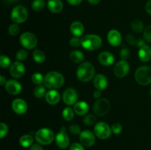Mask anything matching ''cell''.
Instances as JSON below:
<instances>
[{"label": "cell", "mask_w": 151, "mask_h": 150, "mask_svg": "<svg viewBox=\"0 0 151 150\" xmlns=\"http://www.w3.org/2000/svg\"><path fill=\"white\" fill-rule=\"evenodd\" d=\"M45 7L44 0H34L32 3V8L34 11H41Z\"/></svg>", "instance_id": "cell-29"}, {"label": "cell", "mask_w": 151, "mask_h": 150, "mask_svg": "<svg viewBox=\"0 0 151 150\" xmlns=\"http://www.w3.org/2000/svg\"><path fill=\"white\" fill-rule=\"evenodd\" d=\"M28 52L25 49H20L17 51L16 54V58L19 61H22L27 58Z\"/></svg>", "instance_id": "cell-35"}, {"label": "cell", "mask_w": 151, "mask_h": 150, "mask_svg": "<svg viewBox=\"0 0 151 150\" xmlns=\"http://www.w3.org/2000/svg\"><path fill=\"white\" fill-rule=\"evenodd\" d=\"M130 55V51L127 48H123L120 51V57L122 58V60H125L128 58Z\"/></svg>", "instance_id": "cell-42"}, {"label": "cell", "mask_w": 151, "mask_h": 150, "mask_svg": "<svg viewBox=\"0 0 151 150\" xmlns=\"http://www.w3.org/2000/svg\"><path fill=\"white\" fill-rule=\"evenodd\" d=\"M10 65V59L6 55L0 56V66L2 68H7Z\"/></svg>", "instance_id": "cell-36"}, {"label": "cell", "mask_w": 151, "mask_h": 150, "mask_svg": "<svg viewBox=\"0 0 151 150\" xmlns=\"http://www.w3.org/2000/svg\"><path fill=\"white\" fill-rule=\"evenodd\" d=\"M150 96H151V88H150Z\"/></svg>", "instance_id": "cell-52"}, {"label": "cell", "mask_w": 151, "mask_h": 150, "mask_svg": "<svg viewBox=\"0 0 151 150\" xmlns=\"http://www.w3.org/2000/svg\"><path fill=\"white\" fill-rule=\"evenodd\" d=\"M138 56L139 59L143 63L148 62L151 59V47L146 44L140 47Z\"/></svg>", "instance_id": "cell-21"}, {"label": "cell", "mask_w": 151, "mask_h": 150, "mask_svg": "<svg viewBox=\"0 0 151 150\" xmlns=\"http://www.w3.org/2000/svg\"><path fill=\"white\" fill-rule=\"evenodd\" d=\"M88 1L91 5H96V4H97L100 2V0H88Z\"/></svg>", "instance_id": "cell-50"}, {"label": "cell", "mask_w": 151, "mask_h": 150, "mask_svg": "<svg viewBox=\"0 0 151 150\" xmlns=\"http://www.w3.org/2000/svg\"><path fill=\"white\" fill-rule=\"evenodd\" d=\"M82 44L81 46L85 49L88 51H93L100 48L102 46V38L99 35L91 34V35H87L83 37L81 39Z\"/></svg>", "instance_id": "cell-3"}, {"label": "cell", "mask_w": 151, "mask_h": 150, "mask_svg": "<svg viewBox=\"0 0 151 150\" xmlns=\"http://www.w3.org/2000/svg\"><path fill=\"white\" fill-rule=\"evenodd\" d=\"M60 94L56 90L52 89L49 91L45 95V99L48 104L51 105H55L60 101Z\"/></svg>", "instance_id": "cell-20"}, {"label": "cell", "mask_w": 151, "mask_h": 150, "mask_svg": "<svg viewBox=\"0 0 151 150\" xmlns=\"http://www.w3.org/2000/svg\"><path fill=\"white\" fill-rule=\"evenodd\" d=\"M98 60L103 66H110L114 62V56L109 51H103L98 55Z\"/></svg>", "instance_id": "cell-18"}, {"label": "cell", "mask_w": 151, "mask_h": 150, "mask_svg": "<svg viewBox=\"0 0 151 150\" xmlns=\"http://www.w3.org/2000/svg\"><path fill=\"white\" fill-rule=\"evenodd\" d=\"M94 130L96 136L103 140L109 138L111 136L112 132L111 127H110L108 124L103 121H100L96 124Z\"/></svg>", "instance_id": "cell-8"}, {"label": "cell", "mask_w": 151, "mask_h": 150, "mask_svg": "<svg viewBox=\"0 0 151 150\" xmlns=\"http://www.w3.org/2000/svg\"><path fill=\"white\" fill-rule=\"evenodd\" d=\"M32 57H33V60L38 63H44L46 60L45 54L39 49L34 50L32 53Z\"/></svg>", "instance_id": "cell-27"}, {"label": "cell", "mask_w": 151, "mask_h": 150, "mask_svg": "<svg viewBox=\"0 0 151 150\" xmlns=\"http://www.w3.org/2000/svg\"><path fill=\"white\" fill-rule=\"evenodd\" d=\"M70 150H85L82 144L78 143H74L71 145Z\"/></svg>", "instance_id": "cell-43"}, {"label": "cell", "mask_w": 151, "mask_h": 150, "mask_svg": "<svg viewBox=\"0 0 151 150\" xmlns=\"http://www.w3.org/2000/svg\"><path fill=\"white\" fill-rule=\"evenodd\" d=\"M63 101L67 105H72L77 103L78 95L77 91L74 88H67L63 94Z\"/></svg>", "instance_id": "cell-12"}, {"label": "cell", "mask_w": 151, "mask_h": 150, "mask_svg": "<svg viewBox=\"0 0 151 150\" xmlns=\"http://www.w3.org/2000/svg\"><path fill=\"white\" fill-rule=\"evenodd\" d=\"M7 1H9V2H16V1H17V0H7Z\"/></svg>", "instance_id": "cell-51"}, {"label": "cell", "mask_w": 151, "mask_h": 150, "mask_svg": "<svg viewBox=\"0 0 151 150\" xmlns=\"http://www.w3.org/2000/svg\"><path fill=\"white\" fill-rule=\"evenodd\" d=\"M145 10L148 14L151 15V0H149L145 5Z\"/></svg>", "instance_id": "cell-46"}, {"label": "cell", "mask_w": 151, "mask_h": 150, "mask_svg": "<svg viewBox=\"0 0 151 150\" xmlns=\"http://www.w3.org/2000/svg\"><path fill=\"white\" fill-rule=\"evenodd\" d=\"M70 31L75 37H80L84 32V26L81 22L74 21L70 26Z\"/></svg>", "instance_id": "cell-24"}, {"label": "cell", "mask_w": 151, "mask_h": 150, "mask_svg": "<svg viewBox=\"0 0 151 150\" xmlns=\"http://www.w3.org/2000/svg\"><path fill=\"white\" fill-rule=\"evenodd\" d=\"M10 17L15 24H22L27 19L28 12L24 6H16L12 10Z\"/></svg>", "instance_id": "cell-6"}, {"label": "cell", "mask_w": 151, "mask_h": 150, "mask_svg": "<svg viewBox=\"0 0 151 150\" xmlns=\"http://www.w3.org/2000/svg\"><path fill=\"white\" fill-rule=\"evenodd\" d=\"M19 31H20V28H19L18 24H13L10 25L8 28L9 34L13 36L17 35L19 33Z\"/></svg>", "instance_id": "cell-34"}, {"label": "cell", "mask_w": 151, "mask_h": 150, "mask_svg": "<svg viewBox=\"0 0 151 150\" xmlns=\"http://www.w3.org/2000/svg\"><path fill=\"white\" fill-rule=\"evenodd\" d=\"M81 44H82V41L81 38H79V37H74L69 41V44L72 47H79L80 46H81Z\"/></svg>", "instance_id": "cell-38"}, {"label": "cell", "mask_w": 151, "mask_h": 150, "mask_svg": "<svg viewBox=\"0 0 151 150\" xmlns=\"http://www.w3.org/2000/svg\"><path fill=\"white\" fill-rule=\"evenodd\" d=\"M69 58L75 63H81L84 60V54L79 50H74L69 54Z\"/></svg>", "instance_id": "cell-25"}, {"label": "cell", "mask_w": 151, "mask_h": 150, "mask_svg": "<svg viewBox=\"0 0 151 150\" xmlns=\"http://www.w3.org/2000/svg\"><path fill=\"white\" fill-rule=\"evenodd\" d=\"M65 79L63 74L58 71H50L44 77V85L50 89H56L62 87Z\"/></svg>", "instance_id": "cell-2"}, {"label": "cell", "mask_w": 151, "mask_h": 150, "mask_svg": "<svg viewBox=\"0 0 151 150\" xmlns=\"http://www.w3.org/2000/svg\"><path fill=\"white\" fill-rule=\"evenodd\" d=\"M20 43L23 47L27 49L35 48L38 43L37 37L30 32H25L20 36Z\"/></svg>", "instance_id": "cell-9"}, {"label": "cell", "mask_w": 151, "mask_h": 150, "mask_svg": "<svg viewBox=\"0 0 151 150\" xmlns=\"http://www.w3.org/2000/svg\"><path fill=\"white\" fill-rule=\"evenodd\" d=\"M131 28H132L133 30L135 32L137 33H139L144 29V24H143L142 21L140 20H134V21L131 23Z\"/></svg>", "instance_id": "cell-31"}, {"label": "cell", "mask_w": 151, "mask_h": 150, "mask_svg": "<svg viewBox=\"0 0 151 150\" xmlns=\"http://www.w3.org/2000/svg\"><path fill=\"white\" fill-rule=\"evenodd\" d=\"M6 78L4 77L3 75H1L0 76V85H4V84H6Z\"/></svg>", "instance_id": "cell-49"}, {"label": "cell", "mask_w": 151, "mask_h": 150, "mask_svg": "<svg viewBox=\"0 0 151 150\" xmlns=\"http://www.w3.org/2000/svg\"><path fill=\"white\" fill-rule=\"evenodd\" d=\"M69 131L72 135H80L81 133V127L77 124H72L69 126Z\"/></svg>", "instance_id": "cell-41"}, {"label": "cell", "mask_w": 151, "mask_h": 150, "mask_svg": "<svg viewBox=\"0 0 151 150\" xmlns=\"http://www.w3.org/2000/svg\"><path fill=\"white\" fill-rule=\"evenodd\" d=\"M135 79L139 85H147L151 83V68L143 66L135 72Z\"/></svg>", "instance_id": "cell-4"}, {"label": "cell", "mask_w": 151, "mask_h": 150, "mask_svg": "<svg viewBox=\"0 0 151 150\" xmlns=\"http://www.w3.org/2000/svg\"><path fill=\"white\" fill-rule=\"evenodd\" d=\"M110 107V101L107 99H99L94 104L93 110L97 116H103L109 113Z\"/></svg>", "instance_id": "cell-7"}, {"label": "cell", "mask_w": 151, "mask_h": 150, "mask_svg": "<svg viewBox=\"0 0 151 150\" xmlns=\"http://www.w3.org/2000/svg\"><path fill=\"white\" fill-rule=\"evenodd\" d=\"M130 71V66L128 61L125 60H121L116 63L114 68V72L115 76L117 77H125Z\"/></svg>", "instance_id": "cell-10"}, {"label": "cell", "mask_w": 151, "mask_h": 150, "mask_svg": "<svg viewBox=\"0 0 151 150\" xmlns=\"http://www.w3.org/2000/svg\"><path fill=\"white\" fill-rule=\"evenodd\" d=\"M144 38L151 44V25H149L144 30Z\"/></svg>", "instance_id": "cell-39"}, {"label": "cell", "mask_w": 151, "mask_h": 150, "mask_svg": "<svg viewBox=\"0 0 151 150\" xmlns=\"http://www.w3.org/2000/svg\"><path fill=\"white\" fill-rule=\"evenodd\" d=\"M32 81L35 85H41L43 82H44V78L43 77L42 74L41 73H34L32 76Z\"/></svg>", "instance_id": "cell-33"}, {"label": "cell", "mask_w": 151, "mask_h": 150, "mask_svg": "<svg viewBox=\"0 0 151 150\" xmlns=\"http://www.w3.org/2000/svg\"><path fill=\"white\" fill-rule=\"evenodd\" d=\"M8 132V126L4 122L0 124V138H3Z\"/></svg>", "instance_id": "cell-37"}, {"label": "cell", "mask_w": 151, "mask_h": 150, "mask_svg": "<svg viewBox=\"0 0 151 150\" xmlns=\"http://www.w3.org/2000/svg\"><path fill=\"white\" fill-rule=\"evenodd\" d=\"M34 139L32 135H24L19 139V144L22 147L27 148L31 146L33 143Z\"/></svg>", "instance_id": "cell-26"}, {"label": "cell", "mask_w": 151, "mask_h": 150, "mask_svg": "<svg viewBox=\"0 0 151 150\" xmlns=\"http://www.w3.org/2000/svg\"><path fill=\"white\" fill-rule=\"evenodd\" d=\"M93 83H94L96 89L103 91V90L106 89V87H107L108 79L105 75L102 74H99L96 75L94 76Z\"/></svg>", "instance_id": "cell-19"}, {"label": "cell", "mask_w": 151, "mask_h": 150, "mask_svg": "<svg viewBox=\"0 0 151 150\" xmlns=\"http://www.w3.org/2000/svg\"><path fill=\"white\" fill-rule=\"evenodd\" d=\"M127 41H128V43H129L130 44H131V45H135L137 43V41L135 40V38H134L132 35H127Z\"/></svg>", "instance_id": "cell-44"}, {"label": "cell", "mask_w": 151, "mask_h": 150, "mask_svg": "<svg viewBox=\"0 0 151 150\" xmlns=\"http://www.w3.org/2000/svg\"><path fill=\"white\" fill-rule=\"evenodd\" d=\"M82 1L83 0H67L68 3L72 6L79 5V4L82 2Z\"/></svg>", "instance_id": "cell-45"}, {"label": "cell", "mask_w": 151, "mask_h": 150, "mask_svg": "<svg viewBox=\"0 0 151 150\" xmlns=\"http://www.w3.org/2000/svg\"><path fill=\"white\" fill-rule=\"evenodd\" d=\"M76 74L80 81L83 82H87L91 81L94 78L95 69L91 63L84 62L78 66Z\"/></svg>", "instance_id": "cell-1"}, {"label": "cell", "mask_w": 151, "mask_h": 150, "mask_svg": "<svg viewBox=\"0 0 151 150\" xmlns=\"http://www.w3.org/2000/svg\"><path fill=\"white\" fill-rule=\"evenodd\" d=\"M80 141L81 144L86 147L92 146L95 143L94 134L90 130H84L80 134Z\"/></svg>", "instance_id": "cell-13"}, {"label": "cell", "mask_w": 151, "mask_h": 150, "mask_svg": "<svg viewBox=\"0 0 151 150\" xmlns=\"http://www.w3.org/2000/svg\"><path fill=\"white\" fill-rule=\"evenodd\" d=\"M12 109L17 114L22 115L27 110V104L24 100L22 99H16L12 102Z\"/></svg>", "instance_id": "cell-16"}, {"label": "cell", "mask_w": 151, "mask_h": 150, "mask_svg": "<svg viewBox=\"0 0 151 150\" xmlns=\"http://www.w3.org/2000/svg\"><path fill=\"white\" fill-rule=\"evenodd\" d=\"M107 38L109 43L112 46H117L122 42V35L120 32L116 29H111L109 31Z\"/></svg>", "instance_id": "cell-17"}, {"label": "cell", "mask_w": 151, "mask_h": 150, "mask_svg": "<svg viewBox=\"0 0 151 150\" xmlns=\"http://www.w3.org/2000/svg\"><path fill=\"white\" fill-rule=\"evenodd\" d=\"M47 7L52 13H60L63 10V3L60 0H49Z\"/></svg>", "instance_id": "cell-23"}, {"label": "cell", "mask_w": 151, "mask_h": 150, "mask_svg": "<svg viewBox=\"0 0 151 150\" xmlns=\"http://www.w3.org/2000/svg\"><path fill=\"white\" fill-rule=\"evenodd\" d=\"M25 66L20 61H16L10 68V74L14 78H20L24 74Z\"/></svg>", "instance_id": "cell-14"}, {"label": "cell", "mask_w": 151, "mask_h": 150, "mask_svg": "<svg viewBox=\"0 0 151 150\" xmlns=\"http://www.w3.org/2000/svg\"><path fill=\"white\" fill-rule=\"evenodd\" d=\"M62 116H63V119H65L66 121H71L73 119L75 113H74V111L71 107H66L63 109Z\"/></svg>", "instance_id": "cell-28"}, {"label": "cell", "mask_w": 151, "mask_h": 150, "mask_svg": "<svg viewBox=\"0 0 151 150\" xmlns=\"http://www.w3.org/2000/svg\"><path fill=\"white\" fill-rule=\"evenodd\" d=\"M83 122L87 126H91L97 124V118L92 114L86 115L83 118Z\"/></svg>", "instance_id": "cell-32"}, {"label": "cell", "mask_w": 151, "mask_h": 150, "mask_svg": "<svg viewBox=\"0 0 151 150\" xmlns=\"http://www.w3.org/2000/svg\"><path fill=\"white\" fill-rule=\"evenodd\" d=\"M22 85L15 79H10L5 84V90L10 95H18L22 91Z\"/></svg>", "instance_id": "cell-15"}, {"label": "cell", "mask_w": 151, "mask_h": 150, "mask_svg": "<svg viewBox=\"0 0 151 150\" xmlns=\"http://www.w3.org/2000/svg\"><path fill=\"white\" fill-rule=\"evenodd\" d=\"M100 96H101V93H100V90H96L94 92V94H93V96L95 99H99L100 97Z\"/></svg>", "instance_id": "cell-48"}, {"label": "cell", "mask_w": 151, "mask_h": 150, "mask_svg": "<svg viewBox=\"0 0 151 150\" xmlns=\"http://www.w3.org/2000/svg\"><path fill=\"white\" fill-rule=\"evenodd\" d=\"M34 96L35 97H37L38 99L42 98L43 96L46 95L47 92H46V88L45 86H43V85H38L37 87H35V88L34 89Z\"/></svg>", "instance_id": "cell-30"}, {"label": "cell", "mask_w": 151, "mask_h": 150, "mask_svg": "<svg viewBox=\"0 0 151 150\" xmlns=\"http://www.w3.org/2000/svg\"><path fill=\"white\" fill-rule=\"evenodd\" d=\"M55 138L54 132L49 128H41L35 133V140L41 145H48Z\"/></svg>", "instance_id": "cell-5"}, {"label": "cell", "mask_w": 151, "mask_h": 150, "mask_svg": "<svg viewBox=\"0 0 151 150\" xmlns=\"http://www.w3.org/2000/svg\"><path fill=\"white\" fill-rule=\"evenodd\" d=\"M29 150H44V149L42 148L41 146L38 145V144H34L30 147Z\"/></svg>", "instance_id": "cell-47"}, {"label": "cell", "mask_w": 151, "mask_h": 150, "mask_svg": "<svg viewBox=\"0 0 151 150\" xmlns=\"http://www.w3.org/2000/svg\"><path fill=\"white\" fill-rule=\"evenodd\" d=\"M111 130L115 135H118V134L121 133V132L122 131V126L119 123L114 124L111 126Z\"/></svg>", "instance_id": "cell-40"}, {"label": "cell", "mask_w": 151, "mask_h": 150, "mask_svg": "<svg viewBox=\"0 0 151 150\" xmlns=\"http://www.w3.org/2000/svg\"><path fill=\"white\" fill-rule=\"evenodd\" d=\"M56 144L60 149H66L69 145V138L66 132V128L64 126L61 128L60 132L55 136Z\"/></svg>", "instance_id": "cell-11"}, {"label": "cell", "mask_w": 151, "mask_h": 150, "mask_svg": "<svg viewBox=\"0 0 151 150\" xmlns=\"http://www.w3.org/2000/svg\"><path fill=\"white\" fill-rule=\"evenodd\" d=\"M89 110L88 104L86 101H78L74 106V111L78 116H84L86 115Z\"/></svg>", "instance_id": "cell-22"}]
</instances>
